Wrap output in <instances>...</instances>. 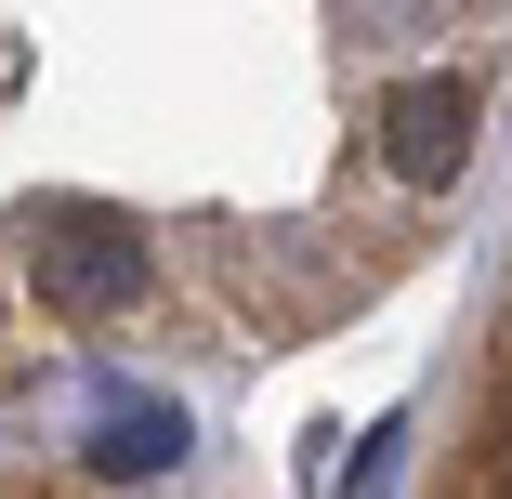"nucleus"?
<instances>
[{
    "label": "nucleus",
    "instance_id": "nucleus-4",
    "mask_svg": "<svg viewBox=\"0 0 512 499\" xmlns=\"http://www.w3.org/2000/svg\"><path fill=\"white\" fill-rule=\"evenodd\" d=\"M499 499H512V486H499Z\"/></svg>",
    "mask_w": 512,
    "mask_h": 499
},
{
    "label": "nucleus",
    "instance_id": "nucleus-3",
    "mask_svg": "<svg viewBox=\"0 0 512 499\" xmlns=\"http://www.w3.org/2000/svg\"><path fill=\"white\" fill-rule=\"evenodd\" d=\"M184 460V408H106L92 421V473H171Z\"/></svg>",
    "mask_w": 512,
    "mask_h": 499
},
{
    "label": "nucleus",
    "instance_id": "nucleus-2",
    "mask_svg": "<svg viewBox=\"0 0 512 499\" xmlns=\"http://www.w3.org/2000/svg\"><path fill=\"white\" fill-rule=\"evenodd\" d=\"M381 158H394V184H460L473 171V79H394Z\"/></svg>",
    "mask_w": 512,
    "mask_h": 499
},
{
    "label": "nucleus",
    "instance_id": "nucleus-1",
    "mask_svg": "<svg viewBox=\"0 0 512 499\" xmlns=\"http://www.w3.org/2000/svg\"><path fill=\"white\" fill-rule=\"evenodd\" d=\"M27 276H40V303H53V316H132L158 263H145V224H132V211H106V197H66V211L27 224Z\"/></svg>",
    "mask_w": 512,
    "mask_h": 499
}]
</instances>
